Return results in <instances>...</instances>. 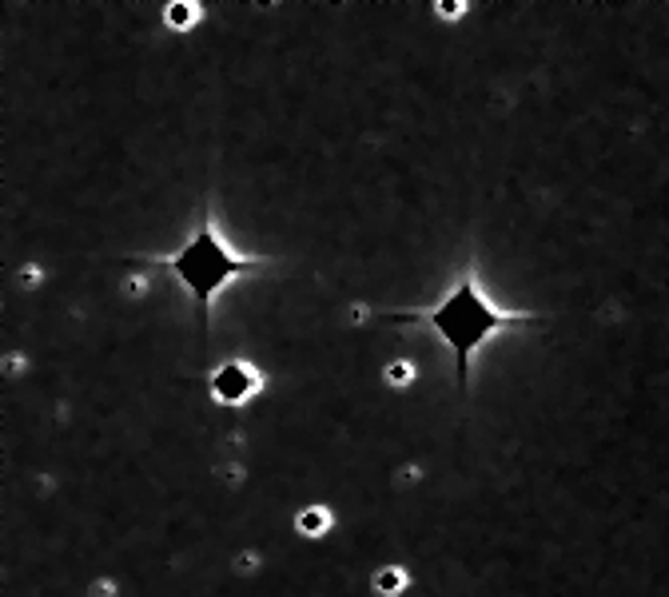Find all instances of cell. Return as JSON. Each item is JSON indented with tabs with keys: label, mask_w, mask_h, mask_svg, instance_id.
<instances>
[{
	"label": "cell",
	"mask_w": 669,
	"mask_h": 597,
	"mask_svg": "<svg viewBox=\"0 0 669 597\" xmlns=\"http://www.w3.org/2000/svg\"><path fill=\"white\" fill-rule=\"evenodd\" d=\"M144 259H148L151 267L172 271L175 283L192 295V303L199 307V331H204V334L211 331V307H216V298H220V291L228 288L231 279L255 276V271L271 267V259H264V255L231 252L228 240H223L220 228H216V219H211V199L199 204L196 231H192V235H187L175 252L144 255Z\"/></svg>",
	"instance_id": "cell-2"
},
{
	"label": "cell",
	"mask_w": 669,
	"mask_h": 597,
	"mask_svg": "<svg viewBox=\"0 0 669 597\" xmlns=\"http://www.w3.org/2000/svg\"><path fill=\"white\" fill-rule=\"evenodd\" d=\"M382 375H387V382H391V387H411V379H415V367H411V363H391V367L382 370Z\"/></svg>",
	"instance_id": "cell-7"
},
{
	"label": "cell",
	"mask_w": 669,
	"mask_h": 597,
	"mask_svg": "<svg viewBox=\"0 0 669 597\" xmlns=\"http://www.w3.org/2000/svg\"><path fill=\"white\" fill-rule=\"evenodd\" d=\"M403 586H406V574L399 570V565H391V570L375 574V589H382V594H399Z\"/></svg>",
	"instance_id": "cell-6"
},
{
	"label": "cell",
	"mask_w": 669,
	"mask_h": 597,
	"mask_svg": "<svg viewBox=\"0 0 669 597\" xmlns=\"http://www.w3.org/2000/svg\"><path fill=\"white\" fill-rule=\"evenodd\" d=\"M267 387V375L252 358H223L220 367H211L208 375V394L220 406H243Z\"/></svg>",
	"instance_id": "cell-3"
},
{
	"label": "cell",
	"mask_w": 669,
	"mask_h": 597,
	"mask_svg": "<svg viewBox=\"0 0 669 597\" xmlns=\"http://www.w3.org/2000/svg\"><path fill=\"white\" fill-rule=\"evenodd\" d=\"M435 12H439L442 21H459V16H466V12H471V4H466V0H447V4H439Z\"/></svg>",
	"instance_id": "cell-8"
},
{
	"label": "cell",
	"mask_w": 669,
	"mask_h": 597,
	"mask_svg": "<svg viewBox=\"0 0 669 597\" xmlns=\"http://www.w3.org/2000/svg\"><path fill=\"white\" fill-rule=\"evenodd\" d=\"M387 319L418 322V327H427V331L439 334L442 343L450 346V355H454L459 387H471L474 355H478L495 334L534 327V322H543V315L495 307V303L486 298L483 283H478V271H462V276L454 279V288H450L439 303H430V307H411V310H387Z\"/></svg>",
	"instance_id": "cell-1"
},
{
	"label": "cell",
	"mask_w": 669,
	"mask_h": 597,
	"mask_svg": "<svg viewBox=\"0 0 669 597\" xmlns=\"http://www.w3.org/2000/svg\"><path fill=\"white\" fill-rule=\"evenodd\" d=\"M204 21V4H192V0H172L168 9H163V24L172 28V33H187V28H196Z\"/></svg>",
	"instance_id": "cell-4"
},
{
	"label": "cell",
	"mask_w": 669,
	"mask_h": 597,
	"mask_svg": "<svg viewBox=\"0 0 669 597\" xmlns=\"http://www.w3.org/2000/svg\"><path fill=\"white\" fill-rule=\"evenodd\" d=\"M327 526H331V510H327V505H307L300 514V529L307 538H312V534H324Z\"/></svg>",
	"instance_id": "cell-5"
}]
</instances>
